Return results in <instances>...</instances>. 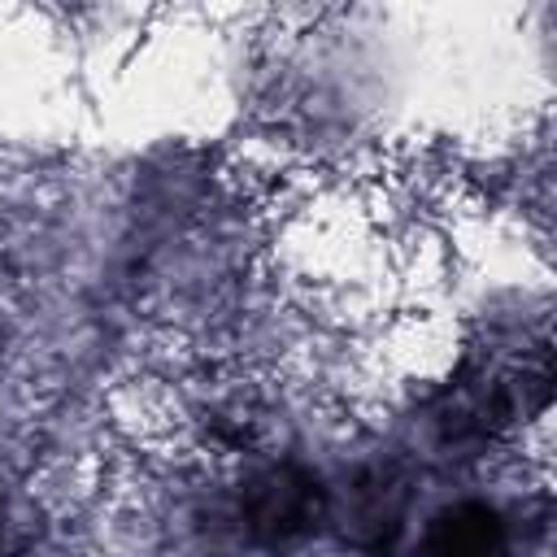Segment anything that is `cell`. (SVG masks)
<instances>
[{"label":"cell","mask_w":557,"mask_h":557,"mask_svg":"<svg viewBox=\"0 0 557 557\" xmlns=\"http://www.w3.org/2000/svg\"><path fill=\"white\" fill-rule=\"evenodd\" d=\"M326 513V496L313 474L300 466H265L257 470L235 505V527L257 548H292L313 535Z\"/></svg>","instance_id":"cell-1"},{"label":"cell","mask_w":557,"mask_h":557,"mask_svg":"<svg viewBox=\"0 0 557 557\" xmlns=\"http://www.w3.org/2000/svg\"><path fill=\"white\" fill-rule=\"evenodd\" d=\"M509 531L505 518L492 505H453L444 509L426 540H422V557H509Z\"/></svg>","instance_id":"cell-2"}]
</instances>
